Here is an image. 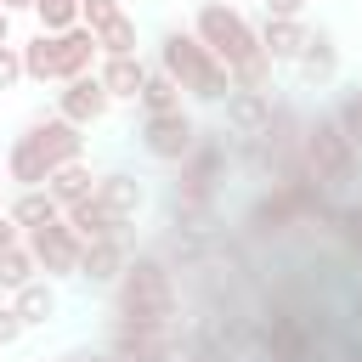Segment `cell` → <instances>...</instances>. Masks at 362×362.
<instances>
[{
  "label": "cell",
  "instance_id": "cell-2",
  "mask_svg": "<svg viewBox=\"0 0 362 362\" xmlns=\"http://www.w3.org/2000/svg\"><path fill=\"white\" fill-rule=\"evenodd\" d=\"M79 153H85L79 124H68L62 113L34 119V124L11 141V181H17V187H45V175L62 170V164H74Z\"/></svg>",
  "mask_w": 362,
  "mask_h": 362
},
{
  "label": "cell",
  "instance_id": "cell-9",
  "mask_svg": "<svg viewBox=\"0 0 362 362\" xmlns=\"http://www.w3.org/2000/svg\"><path fill=\"white\" fill-rule=\"evenodd\" d=\"M28 255H34V266L40 272H51V277H74L79 272V232L57 215V221H45V226H28V243H23Z\"/></svg>",
  "mask_w": 362,
  "mask_h": 362
},
{
  "label": "cell",
  "instance_id": "cell-16",
  "mask_svg": "<svg viewBox=\"0 0 362 362\" xmlns=\"http://www.w3.org/2000/svg\"><path fill=\"white\" fill-rule=\"evenodd\" d=\"M255 34H260V51H266L272 62H294V57L305 51V34H311V28H305L300 17H266Z\"/></svg>",
  "mask_w": 362,
  "mask_h": 362
},
{
  "label": "cell",
  "instance_id": "cell-13",
  "mask_svg": "<svg viewBox=\"0 0 362 362\" xmlns=\"http://www.w3.org/2000/svg\"><path fill=\"white\" fill-rule=\"evenodd\" d=\"M119 272H124V238H102V243H85L79 249V283H90V288H107V283H119Z\"/></svg>",
  "mask_w": 362,
  "mask_h": 362
},
{
  "label": "cell",
  "instance_id": "cell-22",
  "mask_svg": "<svg viewBox=\"0 0 362 362\" xmlns=\"http://www.w3.org/2000/svg\"><path fill=\"white\" fill-rule=\"evenodd\" d=\"M57 215H62V204H57L45 187H23V198L11 204V221H17L23 232H28V226H45V221H57Z\"/></svg>",
  "mask_w": 362,
  "mask_h": 362
},
{
  "label": "cell",
  "instance_id": "cell-34",
  "mask_svg": "<svg viewBox=\"0 0 362 362\" xmlns=\"http://www.w3.org/2000/svg\"><path fill=\"white\" fill-rule=\"evenodd\" d=\"M6 28H11V11L0 6V45H6Z\"/></svg>",
  "mask_w": 362,
  "mask_h": 362
},
{
  "label": "cell",
  "instance_id": "cell-8",
  "mask_svg": "<svg viewBox=\"0 0 362 362\" xmlns=\"http://www.w3.org/2000/svg\"><path fill=\"white\" fill-rule=\"evenodd\" d=\"M107 351L119 362H181L187 328L181 322H107Z\"/></svg>",
  "mask_w": 362,
  "mask_h": 362
},
{
  "label": "cell",
  "instance_id": "cell-1",
  "mask_svg": "<svg viewBox=\"0 0 362 362\" xmlns=\"http://www.w3.org/2000/svg\"><path fill=\"white\" fill-rule=\"evenodd\" d=\"M113 322H181L175 266L158 260V255L124 260V272L113 283Z\"/></svg>",
  "mask_w": 362,
  "mask_h": 362
},
{
  "label": "cell",
  "instance_id": "cell-15",
  "mask_svg": "<svg viewBox=\"0 0 362 362\" xmlns=\"http://www.w3.org/2000/svg\"><path fill=\"white\" fill-rule=\"evenodd\" d=\"M96 204H102L119 226H130V221H136V209H141V181H136V175H124V170L96 175Z\"/></svg>",
  "mask_w": 362,
  "mask_h": 362
},
{
  "label": "cell",
  "instance_id": "cell-26",
  "mask_svg": "<svg viewBox=\"0 0 362 362\" xmlns=\"http://www.w3.org/2000/svg\"><path fill=\"white\" fill-rule=\"evenodd\" d=\"M34 17H40V34H62L79 23V0H34Z\"/></svg>",
  "mask_w": 362,
  "mask_h": 362
},
{
  "label": "cell",
  "instance_id": "cell-20",
  "mask_svg": "<svg viewBox=\"0 0 362 362\" xmlns=\"http://www.w3.org/2000/svg\"><path fill=\"white\" fill-rule=\"evenodd\" d=\"M11 305H17V317H23L28 328H40V322H51V317H57V288H51V283H40V277H28V283L11 294Z\"/></svg>",
  "mask_w": 362,
  "mask_h": 362
},
{
  "label": "cell",
  "instance_id": "cell-30",
  "mask_svg": "<svg viewBox=\"0 0 362 362\" xmlns=\"http://www.w3.org/2000/svg\"><path fill=\"white\" fill-rule=\"evenodd\" d=\"M266 6V17H300L305 11V0H260Z\"/></svg>",
  "mask_w": 362,
  "mask_h": 362
},
{
  "label": "cell",
  "instance_id": "cell-19",
  "mask_svg": "<svg viewBox=\"0 0 362 362\" xmlns=\"http://www.w3.org/2000/svg\"><path fill=\"white\" fill-rule=\"evenodd\" d=\"M96 79H102V90H107V96H130V102H136L141 79H147V62H141V57H107Z\"/></svg>",
  "mask_w": 362,
  "mask_h": 362
},
{
  "label": "cell",
  "instance_id": "cell-28",
  "mask_svg": "<svg viewBox=\"0 0 362 362\" xmlns=\"http://www.w3.org/2000/svg\"><path fill=\"white\" fill-rule=\"evenodd\" d=\"M17 79H23V45L6 40V45H0V90H11Z\"/></svg>",
  "mask_w": 362,
  "mask_h": 362
},
{
  "label": "cell",
  "instance_id": "cell-12",
  "mask_svg": "<svg viewBox=\"0 0 362 362\" xmlns=\"http://www.w3.org/2000/svg\"><path fill=\"white\" fill-rule=\"evenodd\" d=\"M266 119H272V90H226V130L238 141L260 136Z\"/></svg>",
  "mask_w": 362,
  "mask_h": 362
},
{
  "label": "cell",
  "instance_id": "cell-21",
  "mask_svg": "<svg viewBox=\"0 0 362 362\" xmlns=\"http://www.w3.org/2000/svg\"><path fill=\"white\" fill-rule=\"evenodd\" d=\"M136 102H141V113H170V107H181V85H175L164 68H147V79H141Z\"/></svg>",
  "mask_w": 362,
  "mask_h": 362
},
{
  "label": "cell",
  "instance_id": "cell-6",
  "mask_svg": "<svg viewBox=\"0 0 362 362\" xmlns=\"http://www.w3.org/2000/svg\"><path fill=\"white\" fill-rule=\"evenodd\" d=\"M192 34L209 45V57L226 62V74L243 68L249 57H260V34L249 28V17H243L232 0H198V23H192Z\"/></svg>",
  "mask_w": 362,
  "mask_h": 362
},
{
  "label": "cell",
  "instance_id": "cell-23",
  "mask_svg": "<svg viewBox=\"0 0 362 362\" xmlns=\"http://www.w3.org/2000/svg\"><path fill=\"white\" fill-rule=\"evenodd\" d=\"M34 272H40V266H34V255H28L23 243L0 249V288H6V294H17V288H23L28 277H34Z\"/></svg>",
  "mask_w": 362,
  "mask_h": 362
},
{
  "label": "cell",
  "instance_id": "cell-31",
  "mask_svg": "<svg viewBox=\"0 0 362 362\" xmlns=\"http://www.w3.org/2000/svg\"><path fill=\"white\" fill-rule=\"evenodd\" d=\"M11 243H23V226L11 215H0V249H11Z\"/></svg>",
  "mask_w": 362,
  "mask_h": 362
},
{
  "label": "cell",
  "instance_id": "cell-27",
  "mask_svg": "<svg viewBox=\"0 0 362 362\" xmlns=\"http://www.w3.org/2000/svg\"><path fill=\"white\" fill-rule=\"evenodd\" d=\"M113 17H124V6L119 0H79V23L96 34V28H107Z\"/></svg>",
  "mask_w": 362,
  "mask_h": 362
},
{
  "label": "cell",
  "instance_id": "cell-11",
  "mask_svg": "<svg viewBox=\"0 0 362 362\" xmlns=\"http://www.w3.org/2000/svg\"><path fill=\"white\" fill-rule=\"evenodd\" d=\"M113 107V96L102 90V79L96 74H74V79H62V90H57V113L68 119V124H96L102 113Z\"/></svg>",
  "mask_w": 362,
  "mask_h": 362
},
{
  "label": "cell",
  "instance_id": "cell-32",
  "mask_svg": "<svg viewBox=\"0 0 362 362\" xmlns=\"http://www.w3.org/2000/svg\"><path fill=\"white\" fill-rule=\"evenodd\" d=\"M351 334H362V294H356V305H351Z\"/></svg>",
  "mask_w": 362,
  "mask_h": 362
},
{
  "label": "cell",
  "instance_id": "cell-7",
  "mask_svg": "<svg viewBox=\"0 0 362 362\" xmlns=\"http://www.w3.org/2000/svg\"><path fill=\"white\" fill-rule=\"evenodd\" d=\"M300 136H305V119H300L288 102H272V119H266L260 136L243 141V158H249L266 181H272V175H288V170L300 164Z\"/></svg>",
  "mask_w": 362,
  "mask_h": 362
},
{
  "label": "cell",
  "instance_id": "cell-17",
  "mask_svg": "<svg viewBox=\"0 0 362 362\" xmlns=\"http://www.w3.org/2000/svg\"><path fill=\"white\" fill-rule=\"evenodd\" d=\"M62 221L79 232V243H102V238H119V232H124V226L96 204V192H90V198H79V204H68V209H62Z\"/></svg>",
  "mask_w": 362,
  "mask_h": 362
},
{
  "label": "cell",
  "instance_id": "cell-25",
  "mask_svg": "<svg viewBox=\"0 0 362 362\" xmlns=\"http://www.w3.org/2000/svg\"><path fill=\"white\" fill-rule=\"evenodd\" d=\"M96 45H102V57H136V23L113 17L107 28H96Z\"/></svg>",
  "mask_w": 362,
  "mask_h": 362
},
{
  "label": "cell",
  "instance_id": "cell-18",
  "mask_svg": "<svg viewBox=\"0 0 362 362\" xmlns=\"http://www.w3.org/2000/svg\"><path fill=\"white\" fill-rule=\"evenodd\" d=\"M45 192L68 209V204H79V198H90V192H96V175L85 170V158H74V164H62V170H51V175H45Z\"/></svg>",
  "mask_w": 362,
  "mask_h": 362
},
{
  "label": "cell",
  "instance_id": "cell-33",
  "mask_svg": "<svg viewBox=\"0 0 362 362\" xmlns=\"http://www.w3.org/2000/svg\"><path fill=\"white\" fill-rule=\"evenodd\" d=\"M6 11H34V0H0Z\"/></svg>",
  "mask_w": 362,
  "mask_h": 362
},
{
  "label": "cell",
  "instance_id": "cell-4",
  "mask_svg": "<svg viewBox=\"0 0 362 362\" xmlns=\"http://www.w3.org/2000/svg\"><path fill=\"white\" fill-rule=\"evenodd\" d=\"M158 68H164L187 96H198V102H226V90H232L226 62L209 57V45H204L198 34H181V28H170V34L158 40Z\"/></svg>",
  "mask_w": 362,
  "mask_h": 362
},
{
  "label": "cell",
  "instance_id": "cell-14",
  "mask_svg": "<svg viewBox=\"0 0 362 362\" xmlns=\"http://www.w3.org/2000/svg\"><path fill=\"white\" fill-rule=\"evenodd\" d=\"M294 62H300V79H305L311 90L334 85V74H339V45H334V34H328V28L305 34V51H300Z\"/></svg>",
  "mask_w": 362,
  "mask_h": 362
},
{
  "label": "cell",
  "instance_id": "cell-24",
  "mask_svg": "<svg viewBox=\"0 0 362 362\" xmlns=\"http://www.w3.org/2000/svg\"><path fill=\"white\" fill-rule=\"evenodd\" d=\"M334 124L345 130V141H351V153L362 158V85L339 96V107H334Z\"/></svg>",
  "mask_w": 362,
  "mask_h": 362
},
{
  "label": "cell",
  "instance_id": "cell-10",
  "mask_svg": "<svg viewBox=\"0 0 362 362\" xmlns=\"http://www.w3.org/2000/svg\"><path fill=\"white\" fill-rule=\"evenodd\" d=\"M192 136H198V124H192L181 107H170V113H147L136 141H141V153H147V158H158V164H175V158H187Z\"/></svg>",
  "mask_w": 362,
  "mask_h": 362
},
{
  "label": "cell",
  "instance_id": "cell-29",
  "mask_svg": "<svg viewBox=\"0 0 362 362\" xmlns=\"http://www.w3.org/2000/svg\"><path fill=\"white\" fill-rule=\"evenodd\" d=\"M23 328H28V322L17 317V305H0V345H17V339H23Z\"/></svg>",
  "mask_w": 362,
  "mask_h": 362
},
{
  "label": "cell",
  "instance_id": "cell-5",
  "mask_svg": "<svg viewBox=\"0 0 362 362\" xmlns=\"http://www.w3.org/2000/svg\"><path fill=\"white\" fill-rule=\"evenodd\" d=\"M96 34L85 28V23H74V28H62V34H34L28 45H23V79H40V85H62V79H74V74H90V62H96Z\"/></svg>",
  "mask_w": 362,
  "mask_h": 362
},
{
  "label": "cell",
  "instance_id": "cell-3",
  "mask_svg": "<svg viewBox=\"0 0 362 362\" xmlns=\"http://www.w3.org/2000/svg\"><path fill=\"white\" fill-rule=\"evenodd\" d=\"M356 170H362V158L351 153V141H345V130L334 124V113H328V119H305V136H300V175H305L317 192H328V198L339 204L345 187L356 181Z\"/></svg>",
  "mask_w": 362,
  "mask_h": 362
}]
</instances>
